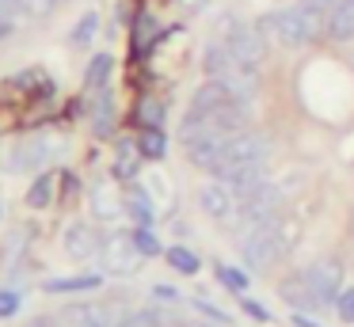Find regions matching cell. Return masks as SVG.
I'll return each instance as SVG.
<instances>
[{
	"mask_svg": "<svg viewBox=\"0 0 354 327\" xmlns=\"http://www.w3.org/2000/svg\"><path fill=\"white\" fill-rule=\"evenodd\" d=\"M259 30H267V35L282 46H308L324 30V15L316 12L313 4L274 8V12H267L259 19Z\"/></svg>",
	"mask_w": 354,
	"mask_h": 327,
	"instance_id": "obj_1",
	"label": "cell"
},
{
	"mask_svg": "<svg viewBox=\"0 0 354 327\" xmlns=\"http://www.w3.org/2000/svg\"><path fill=\"white\" fill-rule=\"evenodd\" d=\"M270 156V141L263 133H255V129H244V133L229 137L221 149V156H217L214 164V179L229 183L236 179L240 171H255V167H263Z\"/></svg>",
	"mask_w": 354,
	"mask_h": 327,
	"instance_id": "obj_2",
	"label": "cell"
},
{
	"mask_svg": "<svg viewBox=\"0 0 354 327\" xmlns=\"http://www.w3.org/2000/svg\"><path fill=\"white\" fill-rule=\"evenodd\" d=\"M286 247V232H282V221H267V225H255L240 236V259H244L248 270H267Z\"/></svg>",
	"mask_w": 354,
	"mask_h": 327,
	"instance_id": "obj_3",
	"label": "cell"
},
{
	"mask_svg": "<svg viewBox=\"0 0 354 327\" xmlns=\"http://www.w3.org/2000/svg\"><path fill=\"white\" fill-rule=\"evenodd\" d=\"M240 198V213H244V221H240V228H255V225H267V221L278 217V209H282V190L274 187V183L263 175V179L248 183L244 190H236Z\"/></svg>",
	"mask_w": 354,
	"mask_h": 327,
	"instance_id": "obj_4",
	"label": "cell"
},
{
	"mask_svg": "<svg viewBox=\"0 0 354 327\" xmlns=\"http://www.w3.org/2000/svg\"><path fill=\"white\" fill-rule=\"evenodd\" d=\"M57 141L50 133H35V137H19L8 152H4V167L8 171H35L54 156Z\"/></svg>",
	"mask_w": 354,
	"mask_h": 327,
	"instance_id": "obj_5",
	"label": "cell"
},
{
	"mask_svg": "<svg viewBox=\"0 0 354 327\" xmlns=\"http://www.w3.org/2000/svg\"><path fill=\"white\" fill-rule=\"evenodd\" d=\"M141 251L138 243H133V232H115L111 240H103L100 247V263L107 274H118V278H126V274H133L141 266Z\"/></svg>",
	"mask_w": 354,
	"mask_h": 327,
	"instance_id": "obj_6",
	"label": "cell"
},
{
	"mask_svg": "<svg viewBox=\"0 0 354 327\" xmlns=\"http://www.w3.org/2000/svg\"><path fill=\"white\" fill-rule=\"evenodd\" d=\"M225 46H229L232 57H236L244 68H252V73L267 61V42H263L259 27H232L229 35H225Z\"/></svg>",
	"mask_w": 354,
	"mask_h": 327,
	"instance_id": "obj_7",
	"label": "cell"
},
{
	"mask_svg": "<svg viewBox=\"0 0 354 327\" xmlns=\"http://www.w3.org/2000/svg\"><path fill=\"white\" fill-rule=\"evenodd\" d=\"M308 286H313V293L320 297V304H335L339 293H343V266L335 263V259H320V263H313L305 270Z\"/></svg>",
	"mask_w": 354,
	"mask_h": 327,
	"instance_id": "obj_8",
	"label": "cell"
},
{
	"mask_svg": "<svg viewBox=\"0 0 354 327\" xmlns=\"http://www.w3.org/2000/svg\"><path fill=\"white\" fill-rule=\"evenodd\" d=\"M198 202H202V213L214 217V221H232V213H240L236 190H232L229 183H221V179L206 183V187L198 190Z\"/></svg>",
	"mask_w": 354,
	"mask_h": 327,
	"instance_id": "obj_9",
	"label": "cell"
},
{
	"mask_svg": "<svg viewBox=\"0 0 354 327\" xmlns=\"http://www.w3.org/2000/svg\"><path fill=\"white\" fill-rule=\"evenodd\" d=\"M122 319L103 304H69L57 312V327H118Z\"/></svg>",
	"mask_w": 354,
	"mask_h": 327,
	"instance_id": "obj_10",
	"label": "cell"
},
{
	"mask_svg": "<svg viewBox=\"0 0 354 327\" xmlns=\"http://www.w3.org/2000/svg\"><path fill=\"white\" fill-rule=\"evenodd\" d=\"M236 99V91L229 88V84H221V80H206L198 91L191 95V106H187V118H206V114H214V111H221L225 103H232Z\"/></svg>",
	"mask_w": 354,
	"mask_h": 327,
	"instance_id": "obj_11",
	"label": "cell"
},
{
	"mask_svg": "<svg viewBox=\"0 0 354 327\" xmlns=\"http://www.w3.org/2000/svg\"><path fill=\"white\" fill-rule=\"evenodd\" d=\"M278 297H282V304H290L293 312H316V308H324L320 297L313 293V286H308L305 270H301V274H290V278L278 281Z\"/></svg>",
	"mask_w": 354,
	"mask_h": 327,
	"instance_id": "obj_12",
	"label": "cell"
},
{
	"mask_svg": "<svg viewBox=\"0 0 354 327\" xmlns=\"http://www.w3.org/2000/svg\"><path fill=\"white\" fill-rule=\"evenodd\" d=\"M100 247H103V240L95 236L92 225H84V221H73V225L65 228V255H69V259L84 263V259L100 255Z\"/></svg>",
	"mask_w": 354,
	"mask_h": 327,
	"instance_id": "obj_13",
	"label": "cell"
},
{
	"mask_svg": "<svg viewBox=\"0 0 354 327\" xmlns=\"http://www.w3.org/2000/svg\"><path fill=\"white\" fill-rule=\"evenodd\" d=\"M324 30H328L335 42L354 38V0H339V4L328 12V19H324Z\"/></svg>",
	"mask_w": 354,
	"mask_h": 327,
	"instance_id": "obj_14",
	"label": "cell"
},
{
	"mask_svg": "<svg viewBox=\"0 0 354 327\" xmlns=\"http://www.w3.org/2000/svg\"><path fill=\"white\" fill-rule=\"evenodd\" d=\"M92 209H95V217H100V221H115V217H122L126 198H118L111 183H95V190H92Z\"/></svg>",
	"mask_w": 354,
	"mask_h": 327,
	"instance_id": "obj_15",
	"label": "cell"
},
{
	"mask_svg": "<svg viewBox=\"0 0 354 327\" xmlns=\"http://www.w3.org/2000/svg\"><path fill=\"white\" fill-rule=\"evenodd\" d=\"M126 213H130L133 221H138L141 228H149L156 221V209H153V198H149V190L141 187H130L126 190Z\"/></svg>",
	"mask_w": 354,
	"mask_h": 327,
	"instance_id": "obj_16",
	"label": "cell"
},
{
	"mask_svg": "<svg viewBox=\"0 0 354 327\" xmlns=\"http://www.w3.org/2000/svg\"><path fill=\"white\" fill-rule=\"evenodd\" d=\"M100 281V274H77V278H50L42 281V289L46 293H84V289H95Z\"/></svg>",
	"mask_w": 354,
	"mask_h": 327,
	"instance_id": "obj_17",
	"label": "cell"
},
{
	"mask_svg": "<svg viewBox=\"0 0 354 327\" xmlns=\"http://www.w3.org/2000/svg\"><path fill=\"white\" fill-rule=\"evenodd\" d=\"M138 164H141V149L138 141H118V160H115V175L118 179H133L138 175Z\"/></svg>",
	"mask_w": 354,
	"mask_h": 327,
	"instance_id": "obj_18",
	"label": "cell"
},
{
	"mask_svg": "<svg viewBox=\"0 0 354 327\" xmlns=\"http://www.w3.org/2000/svg\"><path fill=\"white\" fill-rule=\"evenodd\" d=\"M138 149H141V156H145V160H164V152H168V137H164V129L160 126L141 129Z\"/></svg>",
	"mask_w": 354,
	"mask_h": 327,
	"instance_id": "obj_19",
	"label": "cell"
},
{
	"mask_svg": "<svg viewBox=\"0 0 354 327\" xmlns=\"http://www.w3.org/2000/svg\"><path fill=\"white\" fill-rule=\"evenodd\" d=\"M118 327H176V319L160 308H141V312H133V316H126Z\"/></svg>",
	"mask_w": 354,
	"mask_h": 327,
	"instance_id": "obj_20",
	"label": "cell"
},
{
	"mask_svg": "<svg viewBox=\"0 0 354 327\" xmlns=\"http://www.w3.org/2000/svg\"><path fill=\"white\" fill-rule=\"evenodd\" d=\"M111 68H115V61H111V53H95L92 57V65H88V73H84V88H103L107 84V76H111Z\"/></svg>",
	"mask_w": 354,
	"mask_h": 327,
	"instance_id": "obj_21",
	"label": "cell"
},
{
	"mask_svg": "<svg viewBox=\"0 0 354 327\" xmlns=\"http://www.w3.org/2000/svg\"><path fill=\"white\" fill-rule=\"evenodd\" d=\"M95 137H111L115 129V106H111V91H103L100 103H95V122H92Z\"/></svg>",
	"mask_w": 354,
	"mask_h": 327,
	"instance_id": "obj_22",
	"label": "cell"
},
{
	"mask_svg": "<svg viewBox=\"0 0 354 327\" xmlns=\"http://www.w3.org/2000/svg\"><path fill=\"white\" fill-rule=\"evenodd\" d=\"M138 122H141V129L160 126V122H164V103H160V99H153V95L141 99V103H138Z\"/></svg>",
	"mask_w": 354,
	"mask_h": 327,
	"instance_id": "obj_23",
	"label": "cell"
},
{
	"mask_svg": "<svg viewBox=\"0 0 354 327\" xmlns=\"http://www.w3.org/2000/svg\"><path fill=\"white\" fill-rule=\"evenodd\" d=\"M168 263L176 266L179 274H198V255L191 247H168Z\"/></svg>",
	"mask_w": 354,
	"mask_h": 327,
	"instance_id": "obj_24",
	"label": "cell"
},
{
	"mask_svg": "<svg viewBox=\"0 0 354 327\" xmlns=\"http://www.w3.org/2000/svg\"><path fill=\"white\" fill-rule=\"evenodd\" d=\"M50 198H54V179H50V175H42V179L27 190V205L42 209V205H50Z\"/></svg>",
	"mask_w": 354,
	"mask_h": 327,
	"instance_id": "obj_25",
	"label": "cell"
},
{
	"mask_svg": "<svg viewBox=\"0 0 354 327\" xmlns=\"http://www.w3.org/2000/svg\"><path fill=\"white\" fill-rule=\"evenodd\" d=\"M95 27H100V15L95 12H84L80 15V23H77V30H73V42L77 46H88L95 38Z\"/></svg>",
	"mask_w": 354,
	"mask_h": 327,
	"instance_id": "obj_26",
	"label": "cell"
},
{
	"mask_svg": "<svg viewBox=\"0 0 354 327\" xmlns=\"http://www.w3.org/2000/svg\"><path fill=\"white\" fill-rule=\"evenodd\" d=\"M217 278H221V286H229L232 293H244L248 289V274L240 270V266H217Z\"/></svg>",
	"mask_w": 354,
	"mask_h": 327,
	"instance_id": "obj_27",
	"label": "cell"
},
{
	"mask_svg": "<svg viewBox=\"0 0 354 327\" xmlns=\"http://www.w3.org/2000/svg\"><path fill=\"white\" fill-rule=\"evenodd\" d=\"M133 243H138L141 255H160V240H156L149 228H141V225H138V232H133Z\"/></svg>",
	"mask_w": 354,
	"mask_h": 327,
	"instance_id": "obj_28",
	"label": "cell"
},
{
	"mask_svg": "<svg viewBox=\"0 0 354 327\" xmlns=\"http://www.w3.org/2000/svg\"><path fill=\"white\" fill-rule=\"evenodd\" d=\"M156 38V23L149 19V15H138V35H133V42H138V50L141 46H149Z\"/></svg>",
	"mask_w": 354,
	"mask_h": 327,
	"instance_id": "obj_29",
	"label": "cell"
},
{
	"mask_svg": "<svg viewBox=\"0 0 354 327\" xmlns=\"http://www.w3.org/2000/svg\"><path fill=\"white\" fill-rule=\"evenodd\" d=\"M335 308H339V319H343V324H354V289H343V293H339Z\"/></svg>",
	"mask_w": 354,
	"mask_h": 327,
	"instance_id": "obj_30",
	"label": "cell"
},
{
	"mask_svg": "<svg viewBox=\"0 0 354 327\" xmlns=\"http://www.w3.org/2000/svg\"><path fill=\"white\" fill-rule=\"evenodd\" d=\"M191 304L202 312V316H209V319H214V324H229V312H217L214 304H209V301H202V297H198V301H191Z\"/></svg>",
	"mask_w": 354,
	"mask_h": 327,
	"instance_id": "obj_31",
	"label": "cell"
},
{
	"mask_svg": "<svg viewBox=\"0 0 354 327\" xmlns=\"http://www.w3.org/2000/svg\"><path fill=\"white\" fill-rule=\"evenodd\" d=\"M16 308H19V297L8 293V289H0V316H12Z\"/></svg>",
	"mask_w": 354,
	"mask_h": 327,
	"instance_id": "obj_32",
	"label": "cell"
},
{
	"mask_svg": "<svg viewBox=\"0 0 354 327\" xmlns=\"http://www.w3.org/2000/svg\"><path fill=\"white\" fill-rule=\"evenodd\" d=\"M240 304H244V312H248V316H252V319H270V316H267V308H263L259 301H252V297H244V301H240Z\"/></svg>",
	"mask_w": 354,
	"mask_h": 327,
	"instance_id": "obj_33",
	"label": "cell"
},
{
	"mask_svg": "<svg viewBox=\"0 0 354 327\" xmlns=\"http://www.w3.org/2000/svg\"><path fill=\"white\" fill-rule=\"evenodd\" d=\"M19 12H27V0H0V15H19Z\"/></svg>",
	"mask_w": 354,
	"mask_h": 327,
	"instance_id": "obj_34",
	"label": "cell"
},
{
	"mask_svg": "<svg viewBox=\"0 0 354 327\" xmlns=\"http://www.w3.org/2000/svg\"><path fill=\"white\" fill-rule=\"evenodd\" d=\"M305 4H313V8H316V12H320V15H324V19H328V12H331V8H335V4H339V0H305Z\"/></svg>",
	"mask_w": 354,
	"mask_h": 327,
	"instance_id": "obj_35",
	"label": "cell"
},
{
	"mask_svg": "<svg viewBox=\"0 0 354 327\" xmlns=\"http://www.w3.org/2000/svg\"><path fill=\"white\" fill-rule=\"evenodd\" d=\"M153 297H156V301H176V289H168V286H156V289H153Z\"/></svg>",
	"mask_w": 354,
	"mask_h": 327,
	"instance_id": "obj_36",
	"label": "cell"
},
{
	"mask_svg": "<svg viewBox=\"0 0 354 327\" xmlns=\"http://www.w3.org/2000/svg\"><path fill=\"white\" fill-rule=\"evenodd\" d=\"M293 324H297V327H320V324H313V319H308V316H301V312H297V316H293Z\"/></svg>",
	"mask_w": 354,
	"mask_h": 327,
	"instance_id": "obj_37",
	"label": "cell"
},
{
	"mask_svg": "<svg viewBox=\"0 0 354 327\" xmlns=\"http://www.w3.org/2000/svg\"><path fill=\"white\" fill-rule=\"evenodd\" d=\"M8 30H12V27H8V23H0V38H4V35H8Z\"/></svg>",
	"mask_w": 354,
	"mask_h": 327,
	"instance_id": "obj_38",
	"label": "cell"
},
{
	"mask_svg": "<svg viewBox=\"0 0 354 327\" xmlns=\"http://www.w3.org/2000/svg\"><path fill=\"white\" fill-rule=\"evenodd\" d=\"M176 327H206V324H179V319H176Z\"/></svg>",
	"mask_w": 354,
	"mask_h": 327,
	"instance_id": "obj_39",
	"label": "cell"
}]
</instances>
